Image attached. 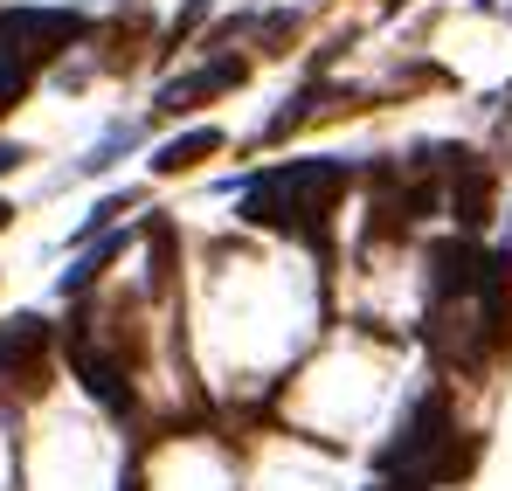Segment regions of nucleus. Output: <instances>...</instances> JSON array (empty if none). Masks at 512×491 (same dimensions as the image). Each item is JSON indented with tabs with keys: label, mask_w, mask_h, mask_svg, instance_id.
Wrapping results in <instances>:
<instances>
[{
	"label": "nucleus",
	"mask_w": 512,
	"mask_h": 491,
	"mask_svg": "<svg viewBox=\"0 0 512 491\" xmlns=\"http://www.w3.org/2000/svg\"><path fill=\"white\" fill-rule=\"evenodd\" d=\"M346 173L340 160H291L284 173H270V180H256L250 201H243V215H250L256 229H319V215L333 208L346 194Z\"/></svg>",
	"instance_id": "f257e3e1"
},
{
	"label": "nucleus",
	"mask_w": 512,
	"mask_h": 491,
	"mask_svg": "<svg viewBox=\"0 0 512 491\" xmlns=\"http://www.w3.org/2000/svg\"><path fill=\"white\" fill-rule=\"evenodd\" d=\"M77 35H84V14H70V7H14V14H0V70L28 77L35 63L63 56Z\"/></svg>",
	"instance_id": "f03ea898"
},
{
	"label": "nucleus",
	"mask_w": 512,
	"mask_h": 491,
	"mask_svg": "<svg viewBox=\"0 0 512 491\" xmlns=\"http://www.w3.org/2000/svg\"><path fill=\"white\" fill-rule=\"evenodd\" d=\"M450 436H457L450 402H443V395H423V402H416V415H409V429H402V443H395V464H402L416 485H429V478H450V471H457Z\"/></svg>",
	"instance_id": "7ed1b4c3"
},
{
	"label": "nucleus",
	"mask_w": 512,
	"mask_h": 491,
	"mask_svg": "<svg viewBox=\"0 0 512 491\" xmlns=\"http://www.w3.org/2000/svg\"><path fill=\"white\" fill-rule=\"evenodd\" d=\"M42 388H49V319L21 312L14 326H0V402Z\"/></svg>",
	"instance_id": "20e7f679"
},
{
	"label": "nucleus",
	"mask_w": 512,
	"mask_h": 491,
	"mask_svg": "<svg viewBox=\"0 0 512 491\" xmlns=\"http://www.w3.org/2000/svg\"><path fill=\"white\" fill-rule=\"evenodd\" d=\"M485 263H492V256H478L471 243L443 236V243L429 249V284H436V298H478V284H485Z\"/></svg>",
	"instance_id": "39448f33"
},
{
	"label": "nucleus",
	"mask_w": 512,
	"mask_h": 491,
	"mask_svg": "<svg viewBox=\"0 0 512 491\" xmlns=\"http://www.w3.org/2000/svg\"><path fill=\"white\" fill-rule=\"evenodd\" d=\"M492 194H499V180L485 173V166H457V180H450V215H457V229H485L492 222Z\"/></svg>",
	"instance_id": "423d86ee"
},
{
	"label": "nucleus",
	"mask_w": 512,
	"mask_h": 491,
	"mask_svg": "<svg viewBox=\"0 0 512 491\" xmlns=\"http://www.w3.org/2000/svg\"><path fill=\"white\" fill-rule=\"evenodd\" d=\"M243 77H250V63H236V56H229V63H208L201 77L167 83V90H160V111H194L201 97H222V90H236Z\"/></svg>",
	"instance_id": "0eeeda50"
},
{
	"label": "nucleus",
	"mask_w": 512,
	"mask_h": 491,
	"mask_svg": "<svg viewBox=\"0 0 512 491\" xmlns=\"http://www.w3.org/2000/svg\"><path fill=\"white\" fill-rule=\"evenodd\" d=\"M215 153H222V132H215V125H201V132L167 139V146L153 153V166H160V173H194L201 160H215Z\"/></svg>",
	"instance_id": "6e6552de"
},
{
	"label": "nucleus",
	"mask_w": 512,
	"mask_h": 491,
	"mask_svg": "<svg viewBox=\"0 0 512 491\" xmlns=\"http://www.w3.org/2000/svg\"><path fill=\"white\" fill-rule=\"evenodd\" d=\"M77 367H84L90 395H104V402H125V388H118V367H111L104 353H77Z\"/></svg>",
	"instance_id": "1a4fd4ad"
},
{
	"label": "nucleus",
	"mask_w": 512,
	"mask_h": 491,
	"mask_svg": "<svg viewBox=\"0 0 512 491\" xmlns=\"http://www.w3.org/2000/svg\"><path fill=\"white\" fill-rule=\"evenodd\" d=\"M21 90H28V77H14V70H0V111H7V104H21Z\"/></svg>",
	"instance_id": "9d476101"
},
{
	"label": "nucleus",
	"mask_w": 512,
	"mask_h": 491,
	"mask_svg": "<svg viewBox=\"0 0 512 491\" xmlns=\"http://www.w3.org/2000/svg\"><path fill=\"white\" fill-rule=\"evenodd\" d=\"M21 160H28L21 146H0V173H7V166H21Z\"/></svg>",
	"instance_id": "9b49d317"
},
{
	"label": "nucleus",
	"mask_w": 512,
	"mask_h": 491,
	"mask_svg": "<svg viewBox=\"0 0 512 491\" xmlns=\"http://www.w3.org/2000/svg\"><path fill=\"white\" fill-rule=\"evenodd\" d=\"M381 491H423V485H416V478H402V485H381Z\"/></svg>",
	"instance_id": "f8f14e48"
},
{
	"label": "nucleus",
	"mask_w": 512,
	"mask_h": 491,
	"mask_svg": "<svg viewBox=\"0 0 512 491\" xmlns=\"http://www.w3.org/2000/svg\"><path fill=\"white\" fill-rule=\"evenodd\" d=\"M7 222H14V208H7V201H0V229H7Z\"/></svg>",
	"instance_id": "ddd939ff"
}]
</instances>
